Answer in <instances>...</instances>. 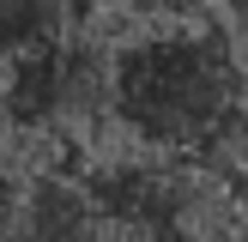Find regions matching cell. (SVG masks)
I'll return each instance as SVG.
<instances>
[{
    "label": "cell",
    "mask_w": 248,
    "mask_h": 242,
    "mask_svg": "<svg viewBox=\"0 0 248 242\" xmlns=\"http://www.w3.org/2000/svg\"><path fill=\"white\" fill-rule=\"evenodd\" d=\"M103 109L152 157H194L224 133H236L248 109V79L224 30L157 24L109 55Z\"/></svg>",
    "instance_id": "1"
},
{
    "label": "cell",
    "mask_w": 248,
    "mask_h": 242,
    "mask_svg": "<svg viewBox=\"0 0 248 242\" xmlns=\"http://www.w3.org/2000/svg\"><path fill=\"white\" fill-rule=\"evenodd\" d=\"M109 97V55L85 36H55L0 67V121L24 139H67Z\"/></svg>",
    "instance_id": "2"
},
{
    "label": "cell",
    "mask_w": 248,
    "mask_h": 242,
    "mask_svg": "<svg viewBox=\"0 0 248 242\" xmlns=\"http://www.w3.org/2000/svg\"><path fill=\"white\" fill-rule=\"evenodd\" d=\"M85 194H91L103 230H121V242H164L182 236L188 224L194 188L170 157L152 151H127V157H103V164L85 169Z\"/></svg>",
    "instance_id": "3"
},
{
    "label": "cell",
    "mask_w": 248,
    "mask_h": 242,
    "mask_svg": "<svg viewBox=\"0 0 248 242\" xmlns=\"http://www.w3.org/2000/svg\"><path fill=\"white\" fill-rule=\"evenodd\" d=\"M0 242H109L79 176L36 169L18 194L0 200Z\"/></svg>",
    "instance_id": "4"
},
{
    "label": "cell",
    "mask_w": 248,
    "mask_h": 242,
    "mask_svg": "<svg viewBox=\"0 0 248 242\" xmlns=\"http://www.w3.org/2000/svg\"><path fill=\"white\" fill-rule=\"evenodd\" d=\"M67 6L73 0H0V67L67 36Z\"/></svg>",
    "instance_id": "5"
},
{
    "label": "cell",
    "mask_w": 248,
    "mask_h": 242,
    "mask_svg": "<svg viewBox=\"0 0 248 242\" xmlns=\"http://www.w3.org/2000/svg\"><path fill=\"white\" fill-rule=\"evenodd\" d=\"M236 139H242V164H248V109H242V121H236Z\"/></svg>",
    "instance_id": "6"
},
{
    "label": "cell",
    "mask_w": 248,
    "mask_h": 242,
    "mask_svg": "<svg viewBox=\"0 0 248 242\" xmlns=\"http://www.w3.org/2000/svg\"><path fill=\"white\" fill-rule=\"evenodd\" d=\"M127 6H176V0H127Z\"/></svg>",
    "instance_id": "7"
},
{
    "label": "cell",
    "mask_w": 248,
    "mask_h": 242,
    "mask_svg": "<svg viewBox=\"0 0 248 242\" xmlns=\"http://www.w3.org/2000/svg\"><path fill=\"white\" fill-rule=\"evenodd\" d=\"M0 200H6V169H0Z\"/></svg>",
    "instance_id": "8"
},
{
    "label": "cell",
    "mask_w": 248,
    "mask_h": 242,
    "mask_svg": "<svg viewBox=\"0 0 248 242\" xmlns=\"http://www.w3.org/2000/svg\"><path fill=\"white\" fill-rule=\"evenodd\" d=\"M164 242H182V236H164Z\"/></svg>",
    "instance_id": "9"
}]
</instances>
